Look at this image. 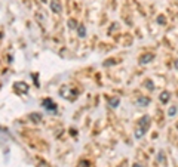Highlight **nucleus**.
I'll return each instance as SVG.
<instances>
[{
    "label": "nucleus",
    "instance_id": "obj_16",
    "mask_svg": "<svg viewBox=\"0 0 178 167\" xmlns=\"http://www.w3.org/2000/svg\"><path fill=\"white\" fill-rule=\"evenodd\" d=\"M116 62H117V61H114V59H111V61H105V62H104V67H109V65H111V64L114 65Z\"/></svg>",
    "mask_w": 178,
    "mask_h": 167
},
{
    "label": "nucleus",
    "instance_id": "obj_1",
    "mask_svg": "<svg viewBox=\"0 0 178 167\" xmlns=\"http://www.w3.org/2000/svg\"><path fill=\"white\" fill-rule=\"evenodd\" d=\"M150 124H152V118L148 117V116H144V117H141L140 120H138L136 130H135V138L136 139H141V138L147 133V130L150 129Z\"/></svg>",
    "mask_w": 178,
    "mask_h": 167
},
{
    "label": "nucleus",
    "instance_id": "obj_6",
    "mask_svg": "<svg viewBox=\"0 0 178 167\" xmlns=\"http://www.w3.org/2000/svg\"><path fill=\"white\" fill-rule=\"evenodd\" d=\"M136 104H138L140 107H147V105L150 104V98H148V96H140V98L136 99Z\"/></svg>",
    "mask_w": 178,
    "mask_h": 167
},
{
    "label": "nucleus",
    "instance_id": "obj_7",
    "mask_svg": "<svg viewBox=\"0 0 178 167\" xmlns=\"http://www.w3.org/2000/svg\"><path fill=\"white\" fill-rule=\"evenodd\" d=\"M169 98H171V93L165 90V92L160 93V96H159V101H160L162 104H166V102L169 101Z\"/></svg>",
    "mask_w": 178,
    "mask_h": 167
},
{
    "label": "nucleus",
    "instance_id": "obj_20",
    "mask_svg": "<svg viewBox=\"0 0 178 167\" xmlns=\"http://www.w3.org/2000/svg\"><path fill=\"white\" fill-rule=\"evenodd\" d=\"M42 2H46V0H42Z\"/></svg>",
    "mask_w": 178,
    "mask_h": 167
},
{
    "label": "nucleus",
    "instance_id": "obj_10",
    "mask_svg": "<svg viewBox=\"0 0 178 167\" xmlns=\"http://www.w3.org/2000/svg\"><path fill=\"white\" fill-rule=\"evenodd\" d=\"M30 118L33 120L34 123H39V121L42 120V116H40V114H37V112H33V114H30Z\"/></svg>",
    "mask_w": 178,
    "mask_h": 167
},
{
    "label": "nucleus",
    "instance_id": "obj_5",
    "mask_svg": "<svg viewBox=\"0 0 178 167\" xmlns=\"http://www.w3.org/2000/svg\"><path fill=\"white\" fill-rule=\"evenodd\" d=\"M153 58H154V55H153V53H145V55H143V56L140 58V64H141V65H145V64L152 62Z\"/></svg>",
    "mask_w": 178,
    "mask_h": 167
},
{
    "label": "nucleus",
    "instance_id": "obj_18",
    "mask_svg": "<svg viewBox=\"0 0 178 167\" xmlns=\"http://www.w3.org/2000/svg\"><path fill=\"white\" fill-rule=\"evenodd\" d=\"M132 167H144V166H143V164H140V163H135Z\"/></svg>",
    "mask_w": 178,
    "mask_h": 167
},
{
    "label": "nucleus",
    "instance_id": "obj_14",
    "mask_svg": "<svg viewBox=\"0 0 178 167\" xmlns=\"http://www.w3.org/2000/svg\"><path fill=\"white\" fill-rule=\"evenodd\" d=\"M168 114H169L171 117H172V116H175V114H177V108H175V107H171L169 111H168Z\"/></svg>",
    "mask_w": 178,
    "mask_h": 167
},
{
    "label": "nucleus",
    "instance_id": "obj_19",
    "mask_svg": "<svg viewBox=\"0 0 178 167\" xmlns=\"http://www.w3.org/2000/svg\"><path fill=\"white\" fill-rule=\"evenodd\" d=\"M175 68H177V70H178V59H177V61H175Z\"/></svg>",
    "mask_w": 178,
    "mask_h": 167
},
{
    "label": "nucleus",
    "instance_id": "obj_11",
    "mask_svg": "<svg viewBox=\"0 0 178 167\" xmlns=\"http://www.w3.org/2000/svg\"><path fill=\"white\" fill-rule=\"evenodd\" d=\"M145 87H147V89H150V90L154 89V84H153L152 80H147V82H145Z\"/></svg>",
    "mask_w": 178,
    "mask_h": 167
},
{
    "label": "nucleus",
    "instance_id": "obj_9",
    "mask_svg": "<svg viewBox=\"0 0 178 167\" xmlns=\"http://www.w3.org/2000/svg\"><path fill=\"white\" fill-rule=\"evenodd\" d=\"M119 102H120V99L119 98H111L110 101H109V105H110L111 108H116L119 105Z\"/></svg>",
    "mask_w": 178,
    "mask_h": 167
},
{
    "label": "nucleus",
    "instance_id": "obj_17",
    "mask_svg": "<svg viewBox=\"0 0 178 167\" xmlns=\"http://www.w3.org/2000/svg\"><path fill=\"white\" fill-rule=\"evenodd\" d=\"M117 167H126V161H123V163H120Z\"/></svg>",
    "mask_w": 178,
    "mask_h": 167
},
{
    "label": "nucleus",
    "instance_id": "obj_3",
    "mask_svg": "<svg viewBox=\"0 0 178 167\" xmlns=\"http://www.w3.org/2000/svg\"><path fill=\"white\" fill-rule=\"evenodd\" d=\"M15 90H18L19 93H27L28 92V84L24 83V82H18V83H15Z\"/></svg>",
    "mask_w": 178,
    "mask_h": 167
},
{
    "label": "nucleus",
    "instance_id": "obj_13",
    "mask_svg": "<svg viewBox=\"0 0 178 167\" xmlns=\"http://www.w3.org/2000/svg\"><path fill=\"white\" fill-rule=\"evenodd\" d=\"M68 27H70V28H77L76 21H74V19H70V21H68Z\"/></svg>",
    "mask_w": 178,
    "mask_h": 167
},
{
    "label": "nucleus",
    "instance_id": "obj_12",
    "mask_svg": "<svg viewBox=\"0 0 178 167\" xmlns=\"http://www.w3.org/2000/svg\"><path fill=\"white\" fill-rule=\"evenodd\" d=\"M157 22H159V24H162V25H165V24H166V18L163 17V15L157 17Z\"/></svg>",
    "mask_w": 178,
    "mask_h": 167
},
{
    "label": "nucleus",
    "instance_id": "obj_15",
    "mask_svg": "<svg viewBox=\"0 0 178 167\" xmlns=\"http://www.w3.org/2000/svg\"><path fill=\"white\" fill-rule=\"evenodd\" d=\"M79 164H80L79 167H88V166H91V163H89V161H86V160H82Z\"/></svg>",
    "mask_w": 178,
    "mask_h": 167
},
{
    "label": "nucleus",
    "instance_id": "obj_4",
    "mask_svg": "<svg viewBox=\"0 0 178 167\" xmlns=\"http://www.w3.org/2000/svg\"><path fill=\"white\" fill-rule=\"evenodd\" d=\"M51 9L55 13H61V10H62L61 2H59V0H51Z\"/></svg>",
    "mask_w": 178,
    "mask_h": 167
},
{
    "label": "nucleus",
    "instance_id": "obj_8",
    "mask_svg": "<svg viewBox=\"0 0 178 167\" xmlns=\"http://www.w3.org/2000/svg\"><path fill=\"white\" fill-rule=\"evenodd\" d=\"M76 30H77V36H79V37H85L86 36V28L83 24H79Z\"/></svg>",
    "mask_w": 178,
    "mask_h": 167
},
{
    "label": "nucleus",
    "instance_id": "obj_2",
    "mask_svg": "<svg viewBox=\"0 0 178 167\" xmlns=\"http://www.w3.org/2000/svg\"><path fill=\"white\" fill-rule=\"evenodd\" d=\"M42 107H45V109L51 111V112H55L57 111V104L51 99V98H46V99L42 101Z\"/></svg>",
    "mask_w": 178,
    "mask_h": 167
}]
</instances>
